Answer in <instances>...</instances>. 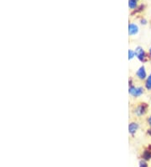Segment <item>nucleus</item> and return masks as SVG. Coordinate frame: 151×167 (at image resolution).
Masks as SVG:
<instances>
[{"label": "nucleus", "instance_id": "1", "mask_svg": "<svg viewBox=\"0 0 151 167\" xmlns=\"http://www.w3.org/2000/svg\"><path fill=\"white\" fill-rule=\"evenodd\" d=\"M129 91V93H130L133 96L137 97V96H139V95H141L143 94L144 90H143V88H141V87L131 86V87L129 88V91Z\"/></svg>", "mask_w": 151, "mask_h": 167}, {"label": "nucleus", "instance_id": "2", "mask_svg": "<svg viewBox=\"0 0 151 167\" xmlns=\"http://www.w3.org/2000/svg\"><path fill=\"white\" fill-rule=\"evenodd\" d=\"M135 55L137 56V58L140 61H144L145 58V53L144 51L143 50V48H141L140 46L137 47L135 50Z\"/></svg>", "mask_w": 151, "mask_h": 167}, {"label": "nucleus", "instance_id": "3", "mask_svg": "<svg viewBox=\"0 0 151 167\" xmlns=\"http://www.w3.org/2000/svg\"><path fill=\"white\" fill-rule=\"evenodd\" d=\"M137 76L140 78V79H144L146 78V71H145V68L144 67H141L138 72H137Z\"/></svg>", "mask_w": 151, "mask_h": 167}, {"label": "nucleus", "instance_id": "4", "mask_svg": "<svg viewBox=\"0 0 151 167\" xmlns=\"http://www.w3.org/2000/svg\"><path fill=\"white\" fill-rule=\"evenodd\" d=\"M138 26L135 25H134V24H130L129 25H128V33H129V35H135L138 33Z\"/></svg>", "mask_w": 151, "mask_h": 167}, {"label": "nucleus", "instance_id": "5", "mask_svg": "<svg viewBox=\"0 0 151 167\" xmlns=\"http://www.w3.org/2000/svg\"><path fill=\"white\" fill-rule=\"evenodd\" d=\"M145 110H146V106L144 105H141L136 109L135 113L138 116H142L143 114L145 113Z\"/></svg>", "mask_w": 151, "mask_h": 167}, {"label": "nucleus", "instance_id": "6", "mask_svg": "<svg viewBox=\"0 0 151 167\" xmlns=\"http://www.w3.org/2000/svg\"><path fill=\"white\" fill-rule=\"evenodd\" d=\"M138 128V125L137 124V123H134V122H133V123H131V124H129V127H128V131H129V133H134L136 131H137V129Z\"/></svg>", "mask_w": 151, "mask_h": 167}, {"label": "nucleus", "instance_id": "7", "mask_svg": "<svg viewBox=\"0 0 151 167\" xmlns=\"http://www.w3.org/2000/svg\"><path fill=\"white\" fill-rule=\"evenodd\" d=\"M128 6L131 9H134L137 6V0H129L128 1Z\"/></svg>", "mask_w": 151, "mask_h": 167}, {"label": "nucleus", "instance_id": "8", "mask_svg": "<svg viewBox=\"0 0 151 167\" xmlns=\"http://www.w3.org/2000/svg\"><path fill=\"white\" fill-rule=\"evenodd\" d=\"M146 88L148 90H151V74L149 76V78L146 81Z\"/></svg>", "mask_w": 151, "mask_h": 167}, {"label": "nucleus", "instance_id": "9", "mask_svg": "<svg viewBox=\"0 0 151 167\" xmlns=\"http://www.w3.org/2000/svg\"><path fill=\"white\" fill-rule=\"evenodd\" d=\"M143 157L145 159V160H150L151 158V153L150 151H145L143 154Z\"/></svg>", "mask_w": 151, "mask_h": 167}, {"label": "nucleus", "instance_id": "10", "mask_svg": "<svg viewBox=\"0 0 151 167\" xmlns=\"http://www.w3.org/2000/svg\"><path fill=\"white\" fill-rule=\"evenodd\" d=\"M134 57V52H133V51H131V50H129V51H128V58H129V59H132Z\"/></svg>", "mask_w": 151, "mask_h": 167}, {"label": "nucleus", "instance_id": "11", "mask_svg": "<svg viewBox=\"0 0 151 167\" xmlns=\"http://www.w3.org/2000/svg\"><path fill=\"white\" fill-rule=\"evenodd\" d=\"M139 164H140V165H139V167H148L147 164H146L144 161H141Z\"/></svg>", "mask_w": 151, "mask_h": 167}, {"label": "nucleus", "instance_id": "12", "mask_svg": "<svg viewBox=\"0 0 151 167\" xmlns=\"http://www.w3.org/2000/svg\"><path fill=\"white\" fill-rule=\"evenodd\" d=\"M148 121H149V124H150V126L151 127V117L149 118V120H148Z\"/></svg>", "mask_w": 151, "mask_h": 167}, {"label": "nucleus", "instance_id": "13", "mask_svg": "<svg viewBox=\"0 0 151 167\" xmlns=\"http://www.w3.org/2000/svg\"><path fill=\"white\" fill-rule=\"evenodd\" d=\"M141 22H142V24H146V21H145L144 19V20L142 19V20H141Z\"/></svg>", "mask_w": 151, "mask_h": 167}, {"label": "nucleus", "instance_id": "14", "mask_svg": "<svg viewBox=\"0 0 151 167\" xmlns=\"http://www.w3.org/2000/svg\"><path fill=\"white\" fill-rule=\"evenodd\" d=\"M149 134H150L151 135V130H149Z\"/></svg>", "mask_w": 151, "mask_h": 167}, {"label": "nucleus", "instance_id": "15", "mask_svg": "<svg viewBox=\"0 0 151 167\" xmlns=\"http://www.w3.org/2000/svg\"><path fill=\"white\" fill-rule=\"evenodd\" d=\"M150 55H151V48L150 49Z\"/></svg>", "mask_w": 151, "mask_h": 167}]
</instances>
